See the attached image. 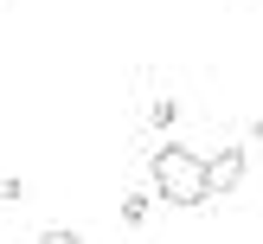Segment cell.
Listing matches in <instances>:
<instances>
[{
    "instance_id": "277c9868",
    "label": "cell",
    "mask_w": 263,
    "mask_h": 244,
    "mask_svg": "<svg viewBox=\"0 0 263 244\" xmlns=\"http://www.w3.org/2000/svg\"><path fill=\"white\" fill-rule=\"evenodd\" d=\"M148 122H154V128H174V122H180V103H174V97H161V103L148 109Z\"/></svg>"
},
{
    "instance_id": "6da1fadb",
    "label": "cell",
    "mask_w": 263,
    "mask_h": 244,
    "mask_svg": "<svg viewBox=\"0 0 263 244\" xmlns=\"http://www.w3.org/2000/svg\"><path fill=\"white\" fill-rule=\"evenodd\" d=\"M148 193L167 205H205L212 186H205V154H193L186 141H161L148 161Z\"/></svg>"
},
{
    "instance_id": "7a4b0ae2",
    "label": "cell",
    "mask_w": 263,
    "mask_h": 244,
    "mask_svg": "<svg viewBox=\"0 0 263 244\" xmlns=\"http://www.w3.org/2000/svg\"><path fill=\"white\" fill-rule=\"evenodd\" d=\"M244 167H251L244 148H218L212 161H205V186H212V193H238L244 186Z\"/></svg>"
},
{
    "instance_id": "3957f363",
    "label": "cell",
    "mask_w": 263,
    "mask_h": 244,
    "mask_svg": "<svg viewBox=\"0 0 263 244\" xmlns=\"http://www.w3.org/2000/svg\"><path fill=\"white\" fill-rule=\"evenodd\" d=\"M148 212H154V193H148V186H135V193L122 199V225H141Z\"/></svg>"
},
{
    "instance_id": "8992f818",
    "label": "cell",
    "mask_w": 263,
    "mask_h": 244,
    "mask_svg": "<svg viewBox=\"0 0 263 244\" xmlns=\"http://www.w3.org/2000/svg\"><path fill=\"white\" fill-rule=\"evenodd\" d=\"M13 199H26V180L7 174V180H0V205H13Z\"/></svg>"
},
{
    "instance_id": "5b68a950",
    "label": "cell",
    "mask_w": 263,
    "mask_h": 244,
    "mask_svg": "<svg viewBox=\"0 0 263 244\" xmlns=\"http://www.w3.org/2000/svg\"><path fill=\"white\" fill-rule=\"evenodd\" d=\"M39 244H84V238H77L71 225H45V231H39Z\"/></svg>"
}]
</instances>
